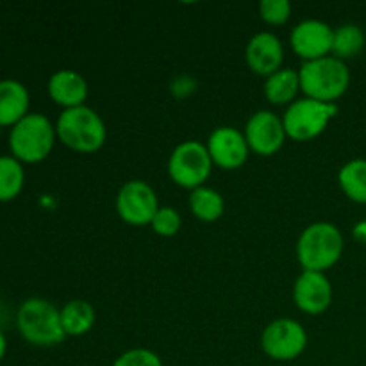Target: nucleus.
<instances>
[{
    "mask_svg": "<svg viewBox=\"0 0 366 366\" xmlns=\"http://www.w3.org/2000/svg\"><path fill=\"white\" fill-rule=\"evenodd\" d=\"M16 327L21 338L36 347H56L64 342L61 310L41 297H29L16 311Z\"/></svg>",
    "mask_w": 366,
    "mask_h": 366,
    "instance_id": "nucleus-4",
    "label": "nucleus"
},
{
    "mask_svg": "<svg viewBox=\"0 0 366 366\" xmlns=\"http://www.w3.org/2000/svg\"><path fill=\"white\" fill-rule=\"evenodd\" d=\"M354 238L360 243H366V220L360 222V224L354 227Z\"/></svg>",
    "mask_w": 366,
    "mask_h": 366,
    "instance_id": "nucleus-27",
    "label": "nucleus"
},
{
    "mask_svg": "<svg viewBox=\"0 0 366 366\" xmlns=\"http://www.w3.org/2000/svg\"><path fill=\"white\" fill-rule=\"evenodd\" d=\"M197 89V82L193 81L188 75H181V77L174 79L170 84V92L175 99H186V97L192 95Z\"/></svg>",
    "mask_w": 366,
    "mask_h": 366,
    "instance_id": "nucleus-26",
    "label": "nucleus"
},
{
    "mask_svg": "<svg viewBox=\"0 0 366 366\" xmlns=\"http://www.w3.org/2000/svg\"><path fill=\"white\" fill-rule=\"evenodd\" d=\"M111 366H163V361L150 349H129Z\"/></svg>",
    "mask_w": 366,
    "mask_h": 366,
    "instance_id": "nucleus-25",
    "label": "nucleus"
},
{
    "mask_svg": "<svg viewBox=\"0 0 366 366\" xmlns=\"http://www.w3.org/2000/svg\"><path fill=\"white\" fill-rule=\"evenodd\" d=\"M46 92L54 104L61 106L63 109H71V107L86 106L89 86L84 75L64 68V70H57L50 75Z\"/></svg>",
    "mask_w": 366,
    "mask_h": 366,
    "instance_id": "nucleus-15",
    "label": "nucleus"
},
{
    "mask_svg": "<svg viewBox=\"0 0 366 366\" xmlns=\"http://www.w3.org/2000/svg\"><path fill=\"white\" fill-rule=\"evenodd\" d=\"M57 139L79 154H93L106 143L107 129L102 117L89 106L63 109L56 122Z\"/></svg>",
    "mask_w": 366,
    "mask_h": 366,
    "instance_id": "nucleus-2",
    "label": "nucleus"
},
{
    "mask_svg": "<svg viewBox=\"0 0 366 366\" xmlns=\"http://www.w3.org/2000/svg\"><path fill=\"white\" fill-rule=\"evenodd\" d=\"M159 207V199L149 182L134 179L118 189L117 213L125 224L136 227L150 225Z\"/></svg>",
    "mask_w": 366,
    "mask_h": 366,
    "instance_id": "nucleus-9",
    "label": "nucleus"
},
{
    "mask_svg": "<svg viewBox=\"0 0 366 366\" xmlns=\"http://www.w3.org/2000/svg\"><path fill=\"white\" fill-rule=\"evenodd\" d=\"M338 184L347 199L366 206V159L356 157L347 161L338 172Z\"/></svg>",
    "mask_w": 366,
    "mask_h": 366,
    "instance_id": "nucleus-19",
    "label": "nucleus"
},
{
    "mask_svg": "<svg viewBox=\"0 0 366 366\" xmlns=\"http://www.w3.org/2000/svg\"><path fill=\"white\" fill-rule=\"evenodd\" d=\"M152 231L161 238H174L182 227V217L175 207H159L150 224Z\"/></svg>",
    "mask_w": 366,
    "mask_h": 366,
    "instance_id": "nucleus-23",
    "label": "nucleus"
},
{
    "mask_svg": "<svg viewBox=\"0 0 366 366\" xmlns=\"http://www.w3.org/2000/svg\"><path fill=\"white\" fill-rule=\"evenodd\" d=\"M300 92L307 99L336 104L350 86V70L345 61L327 56L302 63L299 70Z\"/></svg>",
    "mask_w": 366,
    "mask_h": 366,
    "instance_id": "nucleus-3",
    "label": "nucleus"
},
{
    "mask_svg": "<svg viewBox=\"0 0 366 366\" xmlns=\"http://www.w3.org/2000/svg\"><path fill=\"white\" fill-rule=\"evenodd\" d=\"M365 32L356 24H343L335 29V38H332V52L331 56L336 59L349 61L360 56L365 49Z\"/></svg>",
    "mask_w": 366,
    "mask_h": 366,
    "instance_id": "nucleus-21",
    "label": "nucleus"
},
{
    "mask_svg": "<svg viewBox=\"0 0 366 366\" xmlns=\"http://www.w3.org/2000/svg\"><path fill=\"white\" fill-rule=\"evenodd\" d=\"M213 172V161H211L207 147L199 142L179 143L170 154L168 159V175L172 181L179 186L193 192L202 188Z\"/></svg>",
    "mask_w": 366,
    "mask_h": 366,
    "instance_id": "nucleus-7",
    "label": "nucleus"
},
{
    "mask_svg": "<svg viewBox=\"0 0 366 366\" xmlns=\"http://www.w3.org/2000/svg\"><path fill=\"white\" fill-rule=\"evenodd\" d=\"M293 304L306 315H322L332 304V285L322 272L304 270L293 282Z\"/></svg>",
    "mask_w": 366,
    "mask_h": 366,
    "instance_id": "nucleus-13",
    "label": "nucleus"
},
{
    "mask_svg": "<svg viewBox=\"0 0 366 366\" xmlns=\"http://www.w3.org/2000/svg\"><path fill=\"white\" fill-rule=\"evenodd\" d=\"M247 143H249L250 152H256L257 156L270 157L277 154L285 147L286 131L282 118L268 109L256 111L252 117L247 120L245 125Z\"/></svg>",
    "mask_w": 366,
    "mask_h": 366,
    "instance_id": "nucleus-10",
    "label": "nucleus"
},
{
    "mask_svg": "<svg viewBox=\"0 0 366 366\" xmlns=\"http://www.w3.org/2000/svg\"><path fill=\"white\" fill-rule=\"evenodd\" d=\"M307 347V332L302 324L293 318H279L270 322L261 335V349L274 361H293L304 354Z\"/></svg>",
    "mask_w": 366,
    "mask_h": 366,
    "instance_id": "nucleus-8",
    "label": "nucleus"
},
{
    "mask_svg": "<svg viewBox=\"0 0 366 366\" xmlns=\"http://www.w3.org/2000/svg\"><path fill=\"white\" fill-rule=\"evenodd\" d=\"M345 239L331 222H315L297 239V261L304 270L325 272L342 259Z\"/></svg>",
    "mask_w": 366,
    "mask_h": 366,
    "instance_id": "nucleus-1",
    "label": "nucleus"
},
{
    "mask_svg": "<svg viewBox=\"0 0 366 366\" xmlns=\"http://www.w3.org/2000/svg\"><path fill=\"white\" fill-rule=\"evenodd\" d=\"M336 114H338V104L318 102L307 97L297 99L286 107L282 117L286 136L300 143L317 139L318 136L324 134Z\"/></svg>",
    "mask_w": 366,
    "mask_h": 366,
    "instance_id": "nucleus-6",
    "label": "nucleus"
},
{
    "mask_svg": "<svg viewBox=\"0 0 366 366\" xmlns=\"http://www.w3.org/2000/svg\"><path fill=\"white\" fill-rule=\"evenodd\" d=\"M189 209L197 220L211 224L222 218L225 211V200L217 189L202 186L189 193Z\"/></svg>",
    "mask_w": 366,
    "mask_h": 366,
    "instance_id": "nucleus-20",
    "label": "nucleus"
},
{
    "mask_svg": "<svg viewBox=\"0 0 366 366\" xmlns=\"http://www.w3.org/2000/svg\"><path fill=\"white\" fill-rule=\"evenodd\" d=\"M56 125L41 113H29L9 129L11 156L21 163H41L56 145Z\"/></svg>",
    "mask_w": 366,
    "mask_h": 366,
    "instance_id": "nucleus-5",
    "label": "nucleus"
},
{
    "mask_svg": "<svg viewBox=\"0 0 366 366\" xmlns=\"http://www.w3.org/2000/svg\"><path fill=\"white\" fill-rule=\"evenodd\" d=\"M25 184L24 163L11 154L0 156V202L16 199Z\"/></svg>",
    "mask_w": 366,
    "mask_h": 366,
    "instance_id": "nucleus-22",
    "label": "nucleus"
},
{
    "mask_svg": "<svg viewBox=\"0 0 366 366\" xmlns=\"http://www.w3.org/2000/svg\"><path fill=\"white\" fill-rule=\"evenodd\" d=\"M0 129H2V127H0Z\"/></svg>",
    "mask_w": 366,
    "mask_h": 366,
    "instance_id": "nucleus-29",
    "label": "nucleus"
},
{
    "mask_svg": "<svg viewBox=\"0 0 366 366\" xmlns=\"http://www.w3.org/2000/svg\"><path fill=\"white\" fill-rule=\"evenodd\" d=\"M332 38H335V29L331 25L310 18L292 29L290 45H292L293 52L302 59V63H307V61H317L331 56Z\"/></svg>",
    "mask_w": 366,
    "mask_h": 366,
    "instance_id": "nucleus-11",
    "label": "nucleus"
},
{
    "mask_svg": "<svg viewBox=\"0 0 366 366\" xmlns=\"http://www.w3.org/2000/svg\"><path fill=\"white\" fill-rule=\"evenodd\" d=\"M206 147L213 164L222 170H238L247 163L250 154L245 134L229 125L214 129L207 138Z\"/></svg>",
    "mask_w": 366,
    "mask_h": 366,
    "instance_id": "nucleus-12",
    "label": "nucleus"
},
{
    "mask_svg": "<svg viewBox=\"0 0 366 366\" xmlns=\"http://www.w3.org/2000/svg\"><path fill=\"white\" fill-rule=\"evenodd\" d=\"M259 16L268 25H285L292 16V4L288 0H263L259 4Z\"/></svg>",
    "mask_w": 366,
    "mask_h": 366,
    "instance_id": "nucleus-24",
    "label": "nucleus"
},
{
    "mask_svg": "<svg viewBox=\"0 0 366 366\" xmlns=\"http://www.w3.org/2000/svg\"><path fill=\"white\" fill-rule=\"evenodd\" d=\"M245 59L254 74L267 79L282 68L285 46L274 32H257L247 43Z\"/></svg>",
    "mask_w": 366,
    "mask_h": 366,
    "instance_id": "nucleus-14",
    "label": "nucleus"
},
{
    "mask_svg": "<svg viewBox=\"0 0 366 366\" xmlns=\"http://www.w3.org/2000/svg\"><path fill=\"white\" fill-rule=\"evenodd\" d=\"M6 350H7V340H6V335H4V331L0 329V361H2L4 356H6Z\"/></svg>",
    "mask_w": 366,
    "mask_h": 366,
    "instance_id": "nucleus-28",
    "label": "nucleus"
},
{
    "mask_svg": "<svg viewBox=\"0 0 366 366\" xmlns=\"http://www.w3.org/2000/svg\"><path fill=\"white\" fill-rule=\"evenodd\" d=\"M263 92L270 104H274V106L288 107L290 104H293L297 99H299V93H300L299 70L282 66L281 70H277L275 74H272L270 77L264 79Z\"/></svg>",
    "mask_w": 366,
    "mask_h": 366,
    "instance_id": "nucleus-17",
    "label": "nucleus"
},
{
    "mask_svg": "<svg viewBox=\"0 0 366 366\" xmlns=\"http://www.w3.org/2000/svg\"><path fill=\"white\" fill-rule=\"evenodd\" d=\"M31 95L24 82L16 79H0V127H13L29 114Z\"/></svg>",
    "mask_w": 366,
    "mask_h": 366,
    "instance_id": "nucleus-16",
    "label": "nucleus"
},
{
    "mask_svg": "<svg viewBox=\"0 0 366 366\" xmlns=\"http://www.w3.org/2000/svg\"><path fill=\"white\" fill-rule=\"evenodd\" d=\"M97 322V311L88 300L74 299L61 307V324H63L64 335L68 336H84L93 329Z\"/></svg>",
    "mask_w": 366,
    "mask_h": 366,
    "instance_id": "nucleus-18",
    "label": "nucleus"
}]
</instances>
